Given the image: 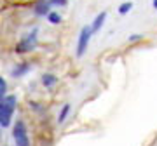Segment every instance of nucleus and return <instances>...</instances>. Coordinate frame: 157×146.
Instances as JSON below:
<instances>
[{
  "mask_svg": "<svg viewBox=\"0 0 157 146\" xmlns=\"http://www.w3.org/2000/svg\"><path fill=\"white\" fill-rule=\"evenodd\" d=\"M14 108H16V97L14 96H4L0 99V125L2 127L11 125Z\"/></svg>",
  "mask_w": 157,
  "mask_h": 146,
  "instance_id": "1",
  "label": "nucleus"
},
{
  "mask_svg": "<svg viewBox=\"0 0 157 146\" xmlns=\"http://www.w3.org/2000/svg\"><path fill=\"white\" fill-rule=\"evenodd\" d=\"M12 137L16 146H30V139H28V130L23 120H17L14 129H12Z\"/></svg>",
  "mask_w": 157,
  "mask_h": 146,
  "instance_id": "2",
  "label": "nucleus"
},
{
  "mask_svg": "<svg viewBox=\"0 0 157 146\" xmlns=\"http://www.w3.org/2000/svg\"><path fill=\"white\" fill-rule=\"evenodd\" d=\"M91 28H82V31H80V35H78V44H77V56H84L86 49H87V45H89V40H91Z\"/></svg>",
  "mask_w": 157,
  "mask_h": 146,
  "instance_id": "3",
  "label": "nucleus"
},
{
  "mask_svg": "<svg viewBox=\"0 0 157 146\" xmlns=\"http://www.w3.org/2000/svg\"><path fill=\"white\" fill-rule=\"evenodd\" d=\"M105 19H107V12L103 11V12H100V14L94 17V21H93V26H91V31H98V30L103 26Z\"/></svg>",
  "mask_w": 157,
  "mask_h": 146,
  "instance_id": "4",
  "label": "nucleus"
},
{
  "mask_svg": "<svg viewBox=\"0 0 157 146\" xmlns=\"http://www.w3.org/2000/svg\"><path fill=\"white\" fill-rule=\"evenodd\" d=\"M35 12H37L39 16H45V14H49V5L42 2V4H39V5L35 7Z\"/></svg>",
  "mask_w": 157,
  "mask_h": 146,
  "instance_id": "5",
  "label": "nucleus"
},
{
  "mask_svg": "<svg viewBox=\"0 0 157 146\" xmlns=\"http://www.w3.org/2000/svg\"><path fill=\"white\" fill-rule=\"evenodd\" d=\"M54 82H56V77H54V75H44V78H42V84H44L45 87L54 85Z\"/></svg>",
  "mask_w": 157,
  "mask_h": 146,
  "instance_id": "6",
  "label": "nucleus"
},
{
  "mask_svg": "<svg viewBox=\"0 0 157 146\" xmlns=\"http://www.w3.org/2000/svg\"><path fill=\"white\" fill-rule=\"evenodd\" d=\"M131 7H133L131 2H124V4H121V7H119V12H121V14H128V12L131 11Z\"/></svg>",
  "mask_w": 157,
  "mask_h": 146,
  "instance_id": "7",
  "label": "nucleus"
},
{
  "mask_svg": "<svg viewBox=\"0 0 157 146\" xmlns=\"http://www.w3.org/2000/svg\"><path fill=\"white\" fill-rule=\"evenodd\" d=\"M68 111H70V106H68V104H65V106H63V110H61V113H59V117H58V122H59V124H61V122H65V118H67Z\"/></svg>",
  "mask_w": 157,
  "mask_h": 146,
  "instance_id": "8",
  "label": "nucleus"
},
{
  "mask_svg": "<svg viewBox=\"0 0 157 146\" xmlns=\"http://www.w3.org/2000/svg\"><path fill=\"white\" fill-rule=\"evenodd\" d=\"M25 71H28V66H26V64H21V68H14V70H12V77H19V75H23Z\"/></svg>",
  "mask_w": 157,
  "mask_h": 146,
  "instance_id": "9",
  "label": "nucleus"
},
{
  "mask_svg": "<svg viewBox=\"0 0 157 146\" xmlns=\"http://www.w3.org/2000/svg\"><path fill=\"white\" fill-rule=\"evenodd\" d=\"M47 17H49V21L54 23V24L61 21V16H59V14H56V12H49V14H47Z\"/></svg>",
  "mask_w": 157,
  "mask_h": 146,
  "instance_id": "10",
  "label": "nucleus"
},
{
  "mask_svg": "<svg viewBox=\"0 0 157 146\" xmlns=\"http://www.w3.org/2000/svg\"><path fill=\"white\" fill-rule=\"evenodd\" d=\"M6 92H7V84H6V80L0 77V99L6 96Z\"/></svg>",
  "mask_w": 157,
  "mask_h": 146,
  "instance_id": "11",
  "label": "nucleus"
},
{
  "mask_svg": "<svg viewBox=\"0 0 157 146\" xmlns=\"http://www.w3.org/2000/svg\"><path fill=\"white\" fill-rule=\"evenodd\" d=\"M54 4H59V5H63V4H67V0H52Z\"/></svg>",
  "mask_w": 157,
  "mask_h": 146,
  "instance_id": "12",
  "label": "nucleus"
},
{
  "mask_svg": "<svg viewBox=\"0 0 157 146\" xmlns=\"http://www.w3.org/2000/svg\"><path fill=\"white\" fill-rule=\"evenodd\" d=\"M152 5H154V7L157 9V0H154V2H152Z\"/></svg>",
  "mask_w": 157,
  "mask_h": 146,
  "instance_id": "13",
  "label": "nucleus"
}]
</instances>
